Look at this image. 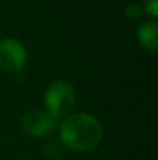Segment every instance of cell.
<instances>
[{
  "label": "cell",
  "instance_id": "277c9868",
  "mask_svg": "<svg viewBox=\"0 0 158 160\" xmlns=\"http://www.w3.org/2000/svg\"><path fill=\"white\" fill-rule=\"evenodd\" d=\"M23 131L33 138H42L53 132L57 126V121L51 118L44 109H30L23 113L22 120Z\"/></svg>",
  "mask_w": 158,
  "mask_h": 160
},
{
  "label": "cell",
  "instance_id": "3957f363",
  "mask_svg": "<svg viewBox=\"0 0 158 160\" xmlns=\"http://www.w3.org/2000/svg\"><path fill=\"white\" fill-rule=\"evenodd\" d=\"M28 61V53L25 45L14 39L5 38L0 41V70L6 73L20 72Z\"/></svg>",
  "mask_w": 158,
  "mask_h": 160
},
{
  "label": "cell",
  "instance_id": "7a4b0ae2",
  "mask_svg": "<svg viewBox=\"0 0 158 160\" xmlns=\"http://www.w3.org/2000/svg\"><path fill=\"white\" fill-rule=\"evenodd\" d=\"M74 101L76 93L73 86L67 81H54L45 90L44 110L56 121H62L65 117L70 115L71 109L74 107Z\"/></svg>",
  "mask_w": 158,
  "mask_h": 160
},
{
  "label": "cell",
  "instance_id": "52a82bcc",
  "mask_svg": "<svg viewBox=\"0 0 158 160\" xmlns=\"http://www.w3.org/2000/svg\"><path fill=\"white\" fill-rule=\"evenodd\" d=\"M143 8H144V12H147L152 17V20L158 19V0H144Z\"/></svg>",
  "mask_w": 158,
  "mask_h": 160
},
{
  "label": "cell",
  "instance_id": "8992f818",
  "mask_svg": "<svg viewBox=\"0 0 158 160\" xmlns=\"http://www.w3.org/2000/svg\"><path fill=\"white\" fill-rule=\"evenodd\" d=\"M126 17L129 20H138L143 14H144V8H143V3H136V2H132L126 6V11H124Z\"/></svg>",
  "mask_w": 158,
  "mask_h": 160
},
{
  "label": "cell",
  "instance_id": "6da1fadb",
  "mask_svg": "<svg viewBox=\"0 0 158 160\" xmlns=\"http://www.w3.org/2000/svg\"><path fill=\"white\" fill-rule=\"evenodd\" d=\"M60 143L74 152H90L103 142V126L87 112L70 113L59 126Z\"/></svg>",
  "mask_w": 158,
  "mask_h": 160
},
{
  "label": "cell",
  "instance_id": "5b68a950",
  "mask_svg": "<svg viewBox=\"0 0 158 160\" xmlns=\"http://www.w3.org/2000/svg\"><path fill=\"white\" fill-rule=\"evenodd\" d=\"M136 39L143 50L155 53L158 50V25L155 20L143 22L136 30Z\"/></svg>",
  "mask_w": 158,
  "mask_h": 160
}]
</instances>
